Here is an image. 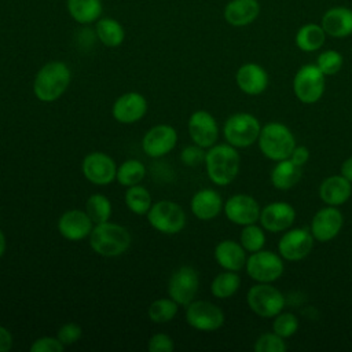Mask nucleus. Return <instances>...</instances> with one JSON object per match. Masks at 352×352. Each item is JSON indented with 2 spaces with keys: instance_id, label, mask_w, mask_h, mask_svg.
<instances>
[{
  "instance_id": "f257e3e1",
  "label": "nucleus",
  "mask_w": 352,
  "mask_h": 352,
  "mask_svg": "<svg viewBox=\"0 0 352 352\" xmlns=\"http://www.w3.org/2000/svg\"><path fill=\"white\" fill-rule=\"evenodd\" d=\"M72 82V70L62 60H51L40 67L33 80V94L44 103L58 100Z\"/></svg>"
},
{
  "instance_id": "393cba45",
  "label": "nucleus",
  "mask_w": 352,
  "mask_h": 352,
  "mask_svg": "<svg viewBox=\"0 0 352 352\" xmlns=\"http://www.w3.org/2000/svg\"><path fill=\"white\" fill-rule=\"evenodd\" d=\"M214 258L217 264L227 271H239L246 265V250L232 239H224L214 248Z\"/></svg>"
},
{
  "instance_id": "dca6fc26",
  "label": "nucleus",
  "mask_w": 352,
  "mask_h": 352,
  "mask_svg": "<svg viewBox=\"0 0 352 352\" xmlns=\"http://www.w3.org/2000/svg\"><path fill=\"white\" fill-rule=\"evenodd\" d=\"M223 210L227 219L238 226L254 224L260 219V206L257 201L248 194H235L230 197Z\"/></svg>"
},
{
  "instance_id": "79ce46f5",
  "label": "nucleus",
  "mask_w": 352,
  "mask_h": 352,
  "mask_svg": "<svg viewBox=\"0 0 352 352\" xmlns=\"http://www.w3.org/2000/svg\"><path fill=\"white\" fill-rule=\"evenodd\" d=\"M29 349L30 352H62L65 345L58 340V337L43 336L36 338Z\"/></svg>"
},
{
  "instance_id": "f704fd0d",
  "label": "nucleus",
  "mask_w": 352,
  "mask_h": 352,
  "mask_svg": "<svg viewBox=\"0 0 352 352\" xmlns=\"http://www.w3.org/2000/svg\"><path fill=\"white\" fill-rule=\"evenodd\" d=\"M241 286V278L235 271H224L216 275L210 283V292L217 298L234 296Z\"/></svg>"
},
{
  "instance_id": "37998d69",
  "label": "nucleus",
  "mask_w": 352,
  "mask_h": 352,
  "mask_svg": "<svg viewBox=\"0 0 352 352\" xmlns=\"http://www.w3.org/2000/svg\"><path fill=\"white\" fill-rule=\"evenodd\" d=\"M147 348L150 352H172L175 349V341L166 333H155L148 338Z\"/></svg>"
},
{
  "instance_id": "9d476101",
  "label": "nucleus",
  "mask_w": 352,
  "mask_h": 352,
  "mask_svg": "<svg viewBox=\"0 0 352 352\" xmlns=\"http://www.w3.org/2000/svg\"><path fill=\"white\" fill-rule=\"evenodd\" d=\"M199 276L191 265H182L175 270L168 280V296L179 305H188L198 293Z\"/></svg>"
},
{
  "instance_id": "f3484780",
  "label": "nucleus",
  "mask_w": 352,
  "mask_h": 352,
  "mask_svg": "<svg viewBox=\"0 0 352 352\" xmlns=\"http://www.w3.org/2000/svg\"><path fill=\"white\" fill-rule=\"evenodd\" d=\"M94 221L89 219L85 210L81 209H69L60 214L58 219V231L59 234L72 242H77L89 236Z\"/></svg>"
},
{
  "instance_id": "b1692460",
  "label": "nucleus",
  "mask_w": 352,
  "mask_h": 352,
  "mask_svg": "<svg viewBox=\"0 0 352 352\" xmlns=\"http://www.w3.org/2000/svg\"><path fill=\"white\" fill-rule=\"evenodd\" d=\"M260 3L257 0H231L224 7V19L235 28L248 26L257 19Z\"/></svg>"
},
{
  "instance_id": "6e6552de",
  "label": "nucleus",
  "mask_w": 352,
  "mask_h": 352,
  "mask_svg": "<svg viewBox=\"0 0 352 352\" xmlns=\"http://www.w3.org/2000/svg\"><path fill=\"white\" fill-rule=\"evenodd\" d=\"M324 74L316 65H304L293 78V91L302 103H316L324 92Z\"/></svg>"
},
{
  "instance_id": "de8ad7c7",
  "label": "nucleus",
  "mask_w": 352,
  "mask_h": 352,
  "mask_svg": "<svg viewBox=\"0 0 352 352\" xmlns=\"http://www.w3.org/2000/svg\"><path fill=\"white\" fill-rule=\"evenodd\" d=\"M7 249V239H6V234L3 232V230L0 228V258L4 256Z\"/></svg>"
},
{
  "instance_id": "c756f323",
  "label": "nucleus",
  "mask_w": 352,
  "mask_h": 352,
  "mask_svg": "<svg viewBox=\"0 0 352 352\" xmlns=\"http://www.w3.org/2000/svg\"><path fill=\"white\" fill-rule=\"evenodd\" d=\"M326 36L322 25L305 23L296 33V45L304 52H314L324 44Z\"/></svg>"
},
{
  "instance_id": "c85d7f7f",
  "label": "nucleus",
  "mask_w": 352,
  "mask_h": 352,
  "mask_svg": "<svg viewBox=\"0 0 352 352\" xmlns=\"http://www.w3.org/2000/svg\"><path fill=\"white\" fill-rule=\"evenodd\" d=\"M95 33L98 40L110 48L118 47L124 43L125 40V30L122 28V25L113 19V18H99L95 26Z\"/></svg>"
},
{
  "instance_id": "72a5a7b5",
  "label": "nucleus",
  "mask_w": 352,
  "mask_h": 352,
  "mask_svg": "<svg viewBox=\"0 0 352 352\" xmlns=\"http://www.w3.org/2000/svg\"><path fill=\"white\" fill-rule=\"evenodd\" d=\"M85 212L94 224H100L109 221L113 213V206L110 199L100 192H95L88 197L85 202Z\"/></svg>"
},
{
  "instance_id": "9b49d317",
  "label": "nucleus",
  "mask_w": 352,
  "mask_h": 352,
  "mask_svg": "<svg viewBox=\"0 0 352 352\" xmlns=\"http://www.w3.org/2000/svg\"><path fill=\"white\" fill-rule=\"evenodd\" d=\"M117 164L109 154L103 151L88 153L81 162L84 177L95 186H107L116 180Z\"/></svg>"
},
{
  "instance_id": "7c9ffc66",
  "label": "nucleus",
  "mask_w": 352,
  "mask_h": 352,
  "mask_svg": "<svg viewBox=\"0 0 352 352\" xmlns=\"http://www.w3.org/2000/svg\"><path fill=\"white\" fill-rule=\"evenodd\" d=\"M124 201H125L126 208L132 213L139 214V216L147 214L148 209L153 205L150 191L140 183L126 187L125 194H124Z\"/></svg>"
},
{
  "instance_id": "c9c22d12",
  "label": "nucleus",
  "mask_w": 352,
  "mask_h": 352,
  "mask_svg": "<svg viewBox=\"0 0 352 352\" xmlns=\"http://www.w3.org/2000/svg\"><path fill=\"white\" fill-rule=\"evenodd\" d=\"M265 243V235L264 231L254 226V224H248L243 226V230L241 232V245L246 252L254 253L263 249Z\"/></svg>"
},
{
  "instance_id": "6ab92c4d",
  "label": "nucleus",
  "mask_w": 352,
  "mask_h": 352,
  "mask_svg": "<svg viewBox=\"0 0 352 352\" xmlns=\"http://www.w3.org/2000/svg\"><path fill=\"white\" fill-rule=\"evenodd\" d=\"M344 223L342 213L336 206L318 210L311 221V234L320 242H327L338 235Z\"/></svg>"
},
{
  "instance_id": "4c0bfd02",
  "label": "nucleus",
  "mask_w": 352,
  "mask_h": 352,
  "mask_svg": "<svg viewBox=\"0 0 352 352\" xmlns=\"http://www.w3.org/2000/svg\"><path fill=\"white\" fill-rule=\"evenodd\" d=\"M272 329H274V333H276L282 338H287V337H292L297 331L298 320H297L296 315H293L290 312L278 314L274 319Z\"/></svg>"
},
{
  "instance_id": "bb28decb",
  "label": "nucleus",
  "mask_w": 352,
  "mask_h": 352,
  "mask_svg": "<svg viewBox=\"0 0 352 352\" xmlns=\"http://www.w3.org/2000/svg\"><path fill=\"white\" fill-rule=\"evenodd\" d=\"M301 177V166L290 158L280 160L271 170V183L278 190H289L298 183Z\"/></svg>"
},
{
  "instance_id": "e433bc0d",
  "label": "nucleus",
  "mask_w": 352,
  "mask_h": 352,
  "mask_svg": "<svg viewBox=\"0 0 352 352\" xmlns=\"http://www.w3.org/2000/svg\"><path fill=\"white\" fill-rule=\"evenodd\" d=\"M344 63L342 55L336 50L323 51L316 60V66L322 70L324 76H334L337 74Z\"/></svg>"
},
{
  "instance_id": "cd10ccee",
  "label": "nucleus",
  "mask_w": 352,
  "mask_h": 352,
  "mask_svg": "<svg viewBox=\"0 0 352 352\" xmlns=\"http://www.w3.org/2000/svg\"><path fill=\"white\" fill-rule=\"evenodd\" d=\"M66 6L70 16L82 25L98 21L103 11L100 0H66Z\"/></svg>"
},
{
  "instance_id": "412c9836",
  "label": "nucleus",
  "mask_w": 352,
  "mask_h": 352,
  "mask_svg": "<svg viewBox=\"0 0 352 352\" xmlns=\"http://www.w3.org/2000/svg\"><path fill=\"white\" fill-rule=\"evenodd\" d=\"M238 88L246 95H260L268 87V74L257 63H243L235 74Z\"/></svg>"
},
{
  "instance_id": "1a4fd4ad",
  "label": "nucleus",
  "mask_w": 352,
  "mask_h": 352,
  "mask_svg": "<svg viewBox=\"0 0 352 352\" xmlns=\"http://www.w3.org/2000/svg\"><path fill=\"white\" fill-rule=\"evenodd\" d=\"M186 322L198 331H214L224 323V312L206 300H192L186 305Z\"/></svg>"
},
{
  "instance_id": "20e7f679",
  "label": "nucleus",
  "mask_w": 352,
  "mask_h": 352,
  "mask_svg": "<svg viewBox=\"0 0 352 352\" xmlns=\"http://www.w3.org/2000/svg\"><path fill=\"white\" fill-rule=\"evenodd\" d=\"M258 146L267 158L280 161L290 157L293 148L296 147V140L292 131L286 125L280 122H270L260 131Z\"/></svg>"
},
{
  "instance_id": "49530a36",
  "label": "nucleus",
  "mask_w": 352,
  "mask_h": 352,
  "mask_svg": "<svg viewBox=\"0 0 352 352\" xmlns=\"http://www.w3.org/2000/svg\"><path fill=\"white\" fill-rule=\"evenodd\" d=\"M341 175L352 183V157L346 158L341 165Z\"/></svg>"
},
{
  "instance_id": "ea45409f",
  "label": "nucleus",
  "mask_w": 352,
  "mask_h": 352,
  "mask_svg": "<svg viewBox=\"0 0 352 352\" xmlns=\"http://www.w3.org/2000/svg\"><path fill=\"white\" fill-rule=\"evenodd\" d=\"M56 337L65 346L73 345L82 337V327L76 322H67L58 329Z\"/></svg>"
},
{
  "instance_id": "7ed1b4c3",
  "label": "nucleus",
  "mask_w": 352,
  "mask_h": 352,
  "mask_svg": "<svg viewBox=\"0 0 352 352\" xmlns=\"http://www.w3.org/2000/svg\"><path fill=\"white\" fill-rule=\"evenodd\" d=\"M88 238L91 249L102 257H118L128 250L132 242L129 231L111 221L95 224Z\"/></svg>"
},
{
  "instance_id": "c03bdc74",
  "label": "nucleus",
  "mask_w": 352,
  "mask_h": 352,
  "mask_svg": "<svg viewBox=\"0 0 352 352\" xmlns=\"http://www.w3.org/2000/svg\"><path fill=\"white\" fill-rule=\"evenodd\" d=\"M289 158H290L294 164L302 166V165L308 161V158H309V151H308V148L304 147V146H296V147L293 148V151H292V154H290Z\"/></svg>"
},
{
  "instance_id": "5701e85b",
  "label": "nucleus",
  "mask_w": 352,
  "mask_h": 352,
  "mask_svg": "<svg viewBox=\"0 0 352 352\" xmlns=\"http://www.w3.org/2000/svg\"><path fill=\"white\" fill-rule=\"evenodd\" d=\"M223 206L221 195L212 188H202L197 191L190 201V209L199 220L214 219L223 210Z\"/></svg>"
},
{
  "instance_id": "473e14b6",
  "label": "nucleus",
  "mask_w": 352,
  "mask_h": 352,
  "mask_svg": "<svg viewBox=\"0 0 352 352\" xmlns=\"http://www.w3.org/2000/svg\"><path fill=\"white\" fill-rule=\"evenodd\" d=\"M177 312H179V304L175 300H172L169 296L154 300L147 309L148 319L153 323H158V324L173 320Z\"/></svg>"
},
{
  "instance_id": "ddd939ff",
  "label": "nucleus",
  "mask_w": 352,
  "mask_h": 352,
  "mask_svg": "<svg viewBox=\"0 0 352 352\" xmlns=\"http://www.w3.org/2000/svg\"><path fill=\"white\" fill-rule=\"evenodd\" d=\"M177 143V131L169 124L151 126L142 139V150L150 158H160L169 154Z\"/></svg>"
},
{
  "instance_id": "aec40b11",
  "label": "nucleus",
  "mask_w": 352,
  "mask_h": 352,
  "mask_svg": "<svg viewBox=\"0 0 352 352\" xmlns=\"http://www.w3.org/2000/svg\"><path fill=\"white\" fill-rule=\"evenodd\" d=\"M296 219L294 208L287 202H272L260 212V223L270 232L287 230Z\"/></svg>"
},
{
  "instance_id": "f8f14e48",
  "label": "nucleus",
  "mask_w": 352,
  "mask_h": 352,
  "mask_svg": "<svg viewBox=\"0 0 352 352\" xmlns=\"http://www.w3.org/2000/svg\"><path fill=\"white\" fill-rule=\"evenodd\" d=\"M248 275L261 283H271L283 274V263L278 254L270 250H258L246 260Z\"/></svg>"
},
{
  "instance_id": "4468645a",
  "label": "nucleus",
  "mask_w": 352,
  "mask_h": 352,
  "mask_svg": "<svg viewBox=\"0 0 352 352\" xmlns=\"http://www.w3.org/2000/svg\"><path fill=\"white\" fill-rule=\"evenodd\" d=\"M148 109L147 99L135 91L126 92L120 95L113 106H111V116L120 124H135L140 121Z\"/></svg>"
},
{
  "instance_id": "4be33fe9",
  "label": "nucleus",
  "mask_w": 352,
  "mask_h": 352,
  "mask_svg": "<svg viewBox=\"0 0 352 352\" xmlns=\"http://www.w3.org/2000/svg\"><path fill=\"white\" fill-rule=\"evenodd\" d=\"M320 25L330 37H348L352 34V10L344 6L331 7L323 14Z\"/></svg>"
},
{
  "instance_id": "423d86ee",
  "label": "nucleus",
  "mask_w": 352,
  "mask_h": 352,
  "mask_svg": "<svg viewBox=\"0 0 352 352\" xmlns=\"http://www.w3.org/2000/svg\"><path fill=\"white\" fill-rule=\"evenodd\" d=\"M261 126L258 120L249 113H235L227 118L223 133L228 144L236 148L252 146L260 135Z\"/></svg>"
},
{
  "instance_id": "2f4dec72",
  "label": "nucleus",
  "mask_w": 352,
  "mask_h": 352,
  "mask_svg": "<svg viewBox=\"0 0 352 352\" xmlns=\"http://www.w3.org/2000/svg\"><path fill=\"white\" fill-rule=\"evenodd\" d=\"M146 176V166L142 161L135 160V158H129L124 162H121L117 166V173H116V180L124 186V187H129V186H135L139 184Z\"/></svg>"
},
{
  "instance_id": "2eb2a0df",
  "label": "nucleus",
  "mask_w": 352,
  "mask_h": 352,
  "mask_svg": "<svg viewBox=\"0 0 352 352\" xmlns=\"http://www.w3.org/2000/svg\"><path fill=\"white\" fill-rule=\"evenodd\" d=\"M187 129L192 143L204 148H209L217 142L219 126L216 118L206 110L194 111L188 118Z\"/></svg>"
},
{
  "instance_id": "a211bd4d",
  "label": "nucleus",
  "mask_w": 352,
  "mask_h": 352,
  "mask_svg": "<svg viewBox=\"0 0 352 352\" xmlns=\"http://www.w3.org/2000/svg\"><path fill=\"white\" fill-rule=\"evenodd\" d=\"M314 246V235L307 228H293L287 231L278 243L280 256L289 261L305 258Z\"/></svg>"
},
{
  "instance_id": "f03ea898",
  "label": "nucleus",
  "mask_w": 352,
  "mask_h": 352,
  "mask_svg": "<svg viewBox=\"0 0 352 352\" xmlns=\"http://www.w3.org/2000/svg\"><path fill=\"white\" fill-rule=\"evenodd\" d=\"M204 164L212 183L216 186H227L236 177L241 158L236 147L228 143L213 144L206 151Z\"/></svg>"
},
{
  "instance_id": "a878e982",
  "label": "nucleus",
  "mask_w": 352,
  "mask_h": 352,
  "mask_svg": "<svg viewBox=\"0 0 352 352\" xmlns=\"http://www.w3.org/2000/svg\"><path fill=\"white\" fill-rule=\"evenodd\" d=\"M352 194L351 182L342 175H334L324 179L319 187V195L323 202L330 206L345 204Z\"/></svg>"
},
{
  "instance_id": "a18cd8bd",
  "label": "nucleus",
  "mask_w": 352,
  "mask_h": 352,
  "mask_svg": "<svg viewBox=\"0 0 352 352\" xmlns=\"http://www.w3.org/2000/svg\"><path fill=\"white\" fill-rule=\"evenodd\" d=\"M12 342L11 331L0 324V352H8L12 348Z\"/></svg>"
},
{
  "instance_id": "39448f33",
  "label": "nucleus",
  "mask_w": 352,
  "mask_h": 352,
  "mask_svg": "<svg viewBox=\"0 0 352 352\" xmlns=\"http://www.w3.org/2000/svg\"><path fill=\"white\" fill-rule=\"evenodd\" d=\"M146 216L148 224L155 231L166 235H175L183 231L187 221L184 209L177 202L169 199L154 202Z\"/></svg>"
},
{
  "instance_id": "a19ab883",
  "label": "nucleus",
  "mask_w": 352,
  "mask_h": 352,
  "mask_svg": "<svg viewBox=\"0 0 352 352\" xmlns=\"http://www.w3.org/2000/svg\"><path fill=\"white\" fill-rule=\"evenodd\" d=\"M205 155H206V153L204 151V147L194 143L182 150L180 160L186 166L195 168V166L201 165L202 162H205Z\"/></svg>"
},
{
  "instance_id": "0eeeda50",
  "label": "nucleus",
  "mask_w": 352,
  "mask_h": 352,
  "mask_svg": "<svg viewBox=\"0 0 352 352\" xmlns=\"http://www.w3.org/2000/svg\"><path fill=\"white\" fill-rule=\"evenodd\" d=\"M249 308L263 318H275L285 307V296L270 283L252 286L246 296Z\"/></svg>"
},
{
  "instance_id": "58836bf2",
  "label": "nucleus",
  "mask_w": 352,
  "mask_h": 352,
  "mask_svg": "<svg viewBox=\"0 0 352 352\" xmlns=\"http://www.w3.org/2000/svg\"><path fill=\"white\" fill-rule=\"evenodd\" d=\"M286 349V344L280 336L276 333H264L261 334L256 344V352H283Z\"/></svg>"
}]
</instances>
